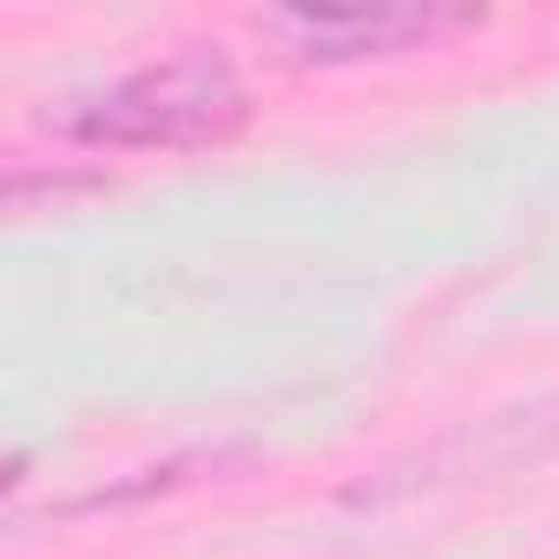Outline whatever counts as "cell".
I'll list each match as a JSON object with an SVG mask.
<instances>
[{
	"label": "cell",
	"instance_id": "1",
	"mask_svg": "<svg viewBox=\"0 0 559 559\" xmlns=\"http://www.w3.org/2000/svg\"><path fill=\"white\" fill-rule=\"evenodd\" d=\"M250 119V86L217 47H185L126 73L60 119V132L86 152H191L217 145Z\"/></svg>",
	"mask_w": 559,
	"mask_h": 559
},
{
	"label": "cell",
	"instance_id": "2",
	"mask_svg": "<svg viewBox=\"0 0 559 559\" xmlns=\"http://www.w3.org/2000/svg\"><path fill=\"white\" fill-rule=\"evenodd\" d=\"M474 21L480 14H461V8H284L263 27L290 60L349 67V60H395V53L435 47L441 34H461Z\"/></svg>",
	"mask_w": 559,
	"mask_h": 559
}]
</instances>
